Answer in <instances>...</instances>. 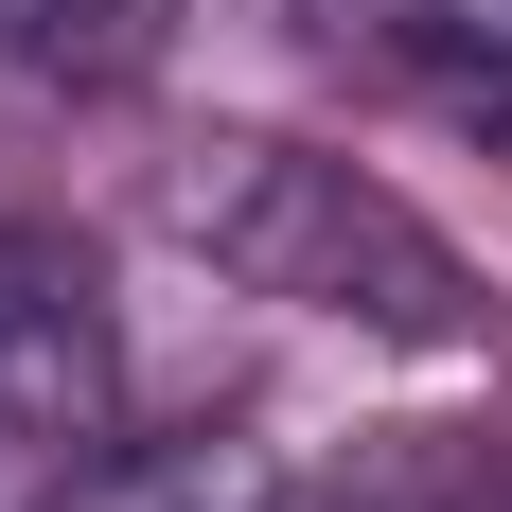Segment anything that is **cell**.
Here are the masks:
<instances>
[{"label": "cell", "mask_w": 512, "mask_h": 512, "mask_svg": "<svg viewBox=\"0 0 512 512\" xmlns=\"http://www.w3.org/2000/svg\"><path fill=\"white\" fill-rule=\"evenodd\" d=\"M283 477L248 460V442H106V460L36 477V512H265Z\"/></svg>", "instance_id": "obj_4"}, {"label": "cell", "mask_w": 512, "mask_h": 512, "mask_svg": "<svg viewBox=\"0 0 512 512\" xmlns=\"http://www.w3.org/2000/svg\"><path fill=\"white\" fill-rule=\"evenodd\" d=\"M265 512H460V460L442 442H371V460L301 477V495H265Z\"/></svg>", "instance_id": "obj_5"}, {"label": "cell", "mask_w": 512, "mask_h": 512, "mask_svg": "<svg viewBox=\"0 0 512 512\" xmlns=\"http://www.w3.org/2000/svg\"><path fill=\"white\" fill-rule=\"evenodd\" d=\"M159 230L212 283H248L283 318H336V336H389V354H477L495 336L477 265L389 177H354V159H318V142H265V124H212V142L159 159Z\"/></svg>", "instance_id": "obj_1"}, {"label": "cell", "mask_w": 512, "mask_h": 512, "mask_svg": "<svg viewBox=\"0 0 512 512\" xmlns=\"http://www.w3.org/2000/svg\"><path fill=\"white\" fill-rule=\"evenodd\" d=\"M106 442V283L71 230H0V495Z\"/></svg>", "instance_id": "obj_2"}, {"label": "cell", "mask_w": 512, "mask_h": 512, "mask_svg": "<svg viewBox=\"0 0 512 512\" xmlns=\"http://www.w3.org/2000/svg\"><path fill=\"white\" fill-rule=\"evenodd\" d=\"M318 53H354L389 89H424L442 124H495L512 142V0H301Z\"/></svg>", "instance_id": "obj_3"}]
</instances>
